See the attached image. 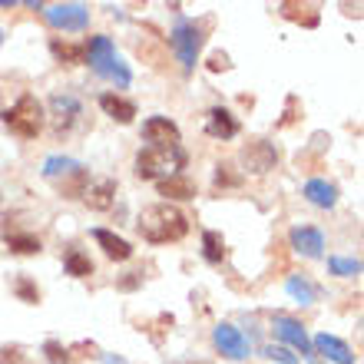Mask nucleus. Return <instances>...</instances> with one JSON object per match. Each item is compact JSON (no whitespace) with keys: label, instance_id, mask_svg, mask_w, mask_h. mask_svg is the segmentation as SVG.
I'll return each mask as SVG.
<instances>
[{"label":"nucleus","instance_id":"c9c22d12","mask_svg":"<svg viewBox=\"0 0 364 364\" xmlns=\"http://www.w3.org/2000/svg\"><path fill=\"white\" fill-rule=\"evenodd\" d=\"M0 47H4V33H0Z\"/></svg>","mask_w":364,"mask_h":364},{"label":"nucleus","instance_id":"6e6552de","mask_svg":"<svg viewBox=\"0 0 364 364\" xmlns=\"http://www.w3.org/2000/svg\"><path fill=\"white\" fill-rule=\"evenodd\" d=\"M215 348H219L222 355H229L232 361H242V358H249V341H245V335H242L235 325H225L222 321L219 328H215Z\"/></svg>","mask_w":364,"mask_h":364},{"label":"nucleus","instance_id":"9d476101","mask_svg":"<svg viewBox=\"0 0 364 364\" xmlns=\"http://www.w3.org/2000/svg\"><path fill=\"white\" fill-rule=\"evenodd\" d=\"M245 169L249 173H255V176H262V173H269L272 166L278 163V153H275V146L272 143H265V139H252L249 146H245Z\"/></svg>","mask_w":364,"mask_h":364},{"label":"nucleus","instance_id":"f03ea898","mask_svg":"<svg viewBox=\"0 0 364 364\" xmlns=\"http://www.w3.org/2000/svg\"><path fill=\"white\" fill-rule=\"evenodd\" d=\"M186 153L179 146H146L143 153L136 156V176L139 179H156V176H176V169H182Z\"/></svg>","mask_w":364,"mask_h":364},{"label":"nucleus","instance_id":"0eeeda50","mask_svg":"<svg viewBox=\"0 0 364 364\" xmlns=\"http://www.w3.org/2000/svg\"><path fill=\"white\" fill-rule=\"evenodd\" d=\"M50 109H53V123L57 133H70V126L77 123V116L83 113V106L73 93H53L50 96Z\"/></svg>","mask_w":364,"mask_h":364},{"label":"nucleus","instance_id":"2f4dec72","mask_svg":"<svg viewBox=\"0 0 364 364\" xmlns=\"http://www.w3.org/2000/svg\"><path fill=\"white\" fill-rule=\"evenodd\" d=\"M269 358H275V361H282V364H295V355H291L288 348H269Z\"/></svg>","mask_w":364,"mask_h":364},{"label":"nucleus","instance_id":"72a5a7b5","mask_svg":"<svg viewBox=\"0 0 364 364\" xmlns=\"http://www.w3.org/2000/svg\"><path fill=\"white\" fill-rule=\"evenodd\" d=\"M14 364H27V361H20V358H14Z\"/></svg>","mask_w":364,"mask_h":364},{"label":"nucleus","instance_id":"412c9836","mask_svg":"<svg viewBox=\"0 0 364 364\" xmlns=\"http://www.w3.org/2000/svg\"><path fill=\"white\" fill-rule=\"evenodd\" d=\"M202 255H205V262H212V265H219L222 259H225V239H222L219 232H202Z\"/></svg>","mask_w":364,"mask_h":364},{"label":"nucleus","instance_id":"2eb2a0df","mask_svg":"<svg viewBox=\"0 0 364 364\" xmlns=\"http://www.w3.org/2000/svg\"><path fill=\"white\" fill-rule=\"evenodd\" d=\"M205 133L215 136V139H232V136L239 133V123H235V116H232L229 109L215 106L209 113V119H205Z\"/></svg>","mask_w":364,"mask_h":364},{"label":"nucleus","instance_id":"4be33fe9","mask_svg":"<svg viewBox=\"0 0 364 364\" xmlns=\"http://www.w3.org/2000/svg\"><path fill=\"white\" fill-rule=\"evenodd\" d=\"M60 192H63V199H80L87 192V169H77V173L63 176L60 179Z\"/></svg>","mask_w":364,"mask_h":364},{"label":"nucleus","instance_id":"4468645a","mask_svg":"<svg viewBox=\"0 0 364 364\" xmlns=\"http://www.w3.org/2000/svg\"><path fill=\"white\" fill-rule=\"evenodd\" d=\"M93 239L96 245L106 252V259H113V262H126L129 255H133V245L126 239H119V235H113V232H106V229H93Z\"/></svg>","mask_w":364,"mask_h":364},{"label":"nucleus","instance_id":"a211bd4d","mask_svg":"<svg viewBox=\"0 0 364 364\" xmlns=\"http://www.w3.org/2000/svg\"><path fill=\"white\" fill-rule=\"evenodd\" d=\"M305 199L311 202V205H318V209H331L338 202V189L325 179H308L305 182Z\"/></svg>","mask_w":364,"mask_h":364},{"label":"nucleus","instance_id":"9b49d317","mask_svg":"<svg viewBox=\"0 0 364 364\" xmlns=\"http://www.w3.org/2000/svg\"><path fill=\"white\" fill-rule=\"evenodd\" d=\"M272 328H275V335L282 338V341L298 348L301 355H311V341H308V331L301 328V321H295V318H288V315H275Z\"/></svg>","mask_w":364,"mask_h":364},{"label":"nucleus","instance_id":"6ab92c4d","mask_svg":"<svg viewBox=\"0 0 364 364\" xmlns=\"http://www.w3.org/2000/svg\"><path fill=\"white\" fill-rule=\"evenodd\" d=\"M159 196H166V199H192L196 196V182L176 173L169 179H159Z\"/></svg>","mask_w":364,"mask_h":364},{"label":"nucleus","instance_id":"393cba45","mask_svg":"<svg viewBox=\"0 0 364 364\" xmlns=\"http://www.w3.org/2000/svg\"><path fill=\"white\" fill-rule=\"evenodd\" d=\"M67 275H73V278H90L93 275V262L83 255V252H67Z\"/></svg>","mask_w":364,"mask_h":364},{"label":"nucleus","instance_id":"f704fd0d","mask_svg":"<svg viewBox=\"0 0 364 364\" xmlns=\"http://www.w3.org/2000/svg\"><path fill=\"white\" fill-rule=\"evenodd\" d=\"M186 364H205V361H186Z\"/></svg>","mask_w":364,"mask_h":364},{"label":"nucleus","instance_id":"aec40b11","mask_svg":"<svg viewBox=\"0 0 364 364\" xmlns=\"http://www.w3.org/2000/svg\"><path fill=\"white\" fill-rule=\"evenodd\" d=\"M282 17L288 20H298V23H305V27H318V10L311 4H282Z\"/></svg>","mask_w":364,"mask_h":364},{"label":"nucleus","instance_id":"ddd939ff","mask_svg":"<svg viewBox=\"0 0 364 364\" xmlns=\"http://www.w3.org/2000/svg\"><path fill=\"white\" fill-rule=\"evenodd\" d=\"M315 348L328 358V361H335V364H355V351H351V348H348L341 338L328 335V331L315 338Z\"/></svg>","mask_w":364,"mask_h":364},{"label":"nucleus","instance_id":"5701e85b","mask_svg":"<svg viewBox=\"0 0 364 364\" xmlns=\"http://www.w3.org/2000/svg\"><path fill=\"white\" fill-rule=\"evenodd\" d=\"M77 169H83V166H80L77 159H67V156H50L47 163H43V176H47V179L70 176V173H77Z\"/></svg>","mask_w":364,"mask_h":364},{"label":"nucleus","instance_id":"7ed1b4c3","mask_svg":"<svg viewBox=\"0 0 364 364\" xmlns=\"http://www.w3.org/2000/svg\"><path fill=\"white\" fill-rule=\"evenodd\" d=\"M87 57H90V67L100 73V77H109L116 80V87H129L133 83V73L126 67L123 60L116 57V47L109 37H93L87 47Z\"/></svg>","mask_w":364,"mask_h":364},{"label":"nucleus","instance_id":"473e14b6","mask_svg":"<svg viewBox=\"0 0 364 364\" xmlns=\"http://www.w3.org/2000/svg\"><path fill=\"white\" fill-rule=\"evenodd\" d=\"M229 169H232V166H219V173H215V182H219V186H222V182H229V186H235V182H239V176H232Z\"/></svg>","mask_w":364,"mask_h":364},{"label":"nucleus","instance_id":"1a4fd4ad","mask_svg":"<svg viewBox=\"0 0 364 364\" xmlns=\"http://www.w3.org/2000/svg\"><path fill=\"white\" fill-rule=\"evenodd\" d=\"M143 136L149 146H179V126L166 116H149L143 123Z\"/></svg>","mask_w":364,"mask_h":364},{"label":"nucleus","instance_id":"f257e3e1","mask_svg":"<svg viewBox=\"0 0 364 364\" xmlns=\"http://www.w3.org/2000/svg\"><path fill=\"white\" fill-rule=\"evenodd\" d=\"M136 225H139V235H143L146 242H156V245H163V242H179V239H186V232H189L186 212L169 205V202H159V205L143 209Z\"/></svg>","mask_w":364,"mask_h":364},{"label":"nucleus","instance_id":"39448f33","mask_svg":"<svg viewBox=\"0 0 364 364\" xmlns=\"http://www.w3.org/2000/svg\"><path fill=\"white\" fill-rule=\"evenodd\" d=\"M202 27L196 23V20H176V27H173V37H169V43H173L176 50V57H179V63L186 70L196 67V60H199V50H202Z\"/></svg>","mask_w":364,"mask_h":364},{"label":"nucleus","instance_id":"423d86ee","mask_svg":"<svg viewBox=\"0 0 364 364\" xmlns=\"http://www.w3.org/2000/svg\"><path fill=\"white\" fill-rule=\"evenodd\" d=\"M43 17H47L50 27L57 30H87L90 23V10L83 7V4H53V7L43 10Z\"/></svg>","mask_w":364,"mask_h":364},{"label":"nucleus","instance_id":"b1692460","mask_svg":"<svg viewBox=\"0 0 364 364\" xmlns=\"http://www.w3.org/2000/svg\"><path fill=\"white\" fill-rule=\"evenodd\" d=\"M50 50H53V57L63 60V63H83V57H87V47H73V43H63V40H53Z\"/></svg>","mask_w":364,"mask_h":364},{"label":"nucleus","instance_id":"bb28decb","mask_svg":"<svg viewBox=\"0 0 364 364\" xmlns=\"http://www.w3.org/2000/svg\"><path fill=\"white\" fill-rule=\"evenodd\" d=\"M288 295L291 298H298L301 305H311L315 301V288H311V282L308 278H288Z\"/></svg>","mask_w":364,"mask_h":364},{"label":"nucleus","instance_id":"cd10ccee","mask_svg":"<svg viewBox=\"0 0 364 364\" xmlns=\"http://www.w3.org/2000/svg\"><path fill=\"white\" fill-rule=\"evenodd\" d=\"M14 291H17V298H20V301H27V305H37V301H40L37 285H33L27 275H20L17 282H14Z\"/></svg>","mask_w":364,"mask_h":364},{"label":"nucleus","instance_id":"dca6fc26","mask_svg":"<svg viewBox=\"0 0 364 364\" xmlns=\"http://www.w3.org/2000/svg\"><path fill=\"white\" fill-rule=\"evenodd\" d=\"M100 106H103V113L106 116H113L116 123H133V116H136V103H129L126 96L119 93H103L100 96Z\"/></svg>","mask_w":364,"mask_h":364},{"label":"nucleus","instance_id":"c756f323","mask_svg":"<svg viewBox=\"0 0 364 364\" xmlns=\"http://www.w3.org/2000/svg\"><path fill=\"white\" fill-rule=\"evenodd\" d=\"M43 355H47L50 364H67L70 361V351L60 345V341H47V345H43Z\"/></svg>","mask_w":364,"mask_h":364},{"label":"nucleus","instance_id":"f8f14e48","mask_svg":"<svg viewBox=\"0 0 364 364\" xmlns=\"http://www.w3.org/2000/svg\"><path fill=\"white\" fill-rule=\"evenodd\" d=\"M291 249L301 252L305 259H318L325 252V235L315 225H295L291 229Z\"/></svg>","mask_w":364,"mask_h":364},{"label":"nucleus","instance_id":"20e7f679","mask_svg":"<svg viewBox=\"0 0 364 364\" xmlns=\"http://www.w3.org/2000/svg\"><path fill=\"white\" fill-rule=\"evenodd\" d=\"M4 123H7L10 133H17L20 139H33V136L43 129V106H40L37 96L23 93L17 103L4 113Z\"/></svg>","mask_w":364,"mask_h":364},{"label":"nucleus","instance_id":"f3484780","mask_svg":"<svg viewBox=\"0 0 364 364\" xmlns=\"http://www.w3.org/2000/svg\"><path fill=\"white\" fill-rule=\"evenodd\" d=\"M83 199H87L90 209L106 212L109 205H113V199H116V182H113V179H100V182H93V186H87Z\"/></svg>","mask_w":364,"mask_h":364},{"label":"nucleus","instance_id":"7c9ffc66","mask_svg":"<svg viewBox=\"0 0 364 364\" xmlns=\"http://www.w3.org/2000/svg\"><path fill=\"white\" fill-rule=\"evenodd\" d=\"M232 63H229V57H225V53H212L209 57V70L212 73H219V70H229Z\"/></svg>","mask_w":364,"mask_h":364},{"label":"nucleus","instance_id":"a878e982","mask_svg":"<svg viewBox=\"0 0 364 364\" xmlns=\"http://www.w3.org/2000/svg\"><path fill=\"white\" fill-rule=\"evenodd\" d=\"M7 249L17 252V255H33V252H40V239L37 235H7Z\"/></svg>","mask_w":364,"mask_h":364},{"label":"nucleus","instance_id":"c85d7f7f","mask_svg":"<svg viewBox=\"0 0 364 364\" xmlns=\"http://www.w3.org/2000/svg\"><path fill=\"white\" fill-rule=\"evenodd\" d=\"M328 269H331V275H358L361 272V262L358 259H328Z\"/></svg>","mask_w":364,"mask_h":364}]
</instances>
